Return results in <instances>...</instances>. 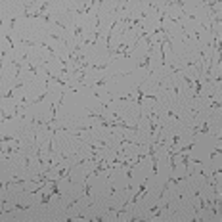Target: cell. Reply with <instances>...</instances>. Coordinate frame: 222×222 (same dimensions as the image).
<instances>
[{"instance_id":"6","label":"cell","mask_w":222,"mask_h":222,"mask_svg":"<svg viewBox=\"0 0 222 222\" xmlns=\"http://www.w3.org/2000/svg\"><path fill=\"white\" fill-rule=\"evenodd\" d=\"M17 140H19V138H15V136H8V134H6V136L2 134V138H0V142H4V144H6V142H17Z\"/></svg>"},{"instance_id":"7","label":"cell","mask_w":222,"mask_h":222,"mask_svg":"<svg viewBox=\"0 0 222 222\" xmlns=\"http://www.w3.org/2000/svg\"><path fill=\"white\" fill-rule=\"evenodd\" d=\"M4 38H6L8 42H10V50H12V52H15V44H14V38H12V35H4Z\"/></svg>"},{"instance_id":"4","label":"cell","mask_w":222,"mask_h":222,"mask_svg":"<svg viewBox=\"0 0 222 222\" xmlns=\"http://www.w3.org/2000/svg\"><path fill=\"white\" fill-rule=\"evenodd\" d=\"M209 132H211V125H209V121L201 123V125H199V134H209Z\"/></svg>"},{"instance_id":"2","label":"cell","mask_w":222,"mask_h":222,"mask_svg":"<svg viewBox=\"0 0 222 222\" xmlns=\"http://www.w3.org/2000/svg\"><path fill=\"white\" fill-rule=\"evenodd\" d=\"M149 65H151V56L147 54L146 58H144V61H140V63L134 67V69H149Z\"/></svg>"},{"instance_id":"10","label":"cell","mask_w":222,"mask_h":222,"mask_svg":"<svg viewBox=\"0 0 222 222\" xmlns=\"http://www.w3.org/2000/svg\"><path fill=\"white\" fill-rule=\"evenodd\" d=\"M90 220H98V222H102V220H104V216H102V214H96L94 218H90Z\"/></svg>"},{"instance_id":"1","label":"cell","mask_w":222,"mask_h":222,"mask_svg":"<svg viewBox=\"0 0 222 222\" xmlns=\"http://www.w3.org/2000/svg\"><path fill=\"white\" fill-rule=\"evenodd\" d=\"M25 71L37 77V75H38V65H37V63H33V61H27V63H25Z\"/></svg>"},{"instance_id":"8","label":"cell","mask_w":222,"mask_h":222,"mask_svg":"<svg viewBox=\"0 0 222 222\" xmlns=\"http://www.w3.org/2000/svg\"><path fill=\"white\" fill-rule=\"evenodd\" d=\"M209 109H211V111H214V109H220V100H216V98H214V100L211 102V107H209Z\"/></svg>"},{"instance_id":"3","label":"cell","mask_w":222,"mask_h":222,"mask_svg":"<svg viewBox=\"0 0 222 222\" xmlns=\"http://www.w3.org/2000/svg\"><path fill=\"white\" fill-rule=\"evenodd\" d=\"M165 111H167V117H170V119H174V121H178V123H182V117H180V115H178V113H176V111H174V109H172V107H169V109H165Z\"/></svg>"},{"instance_id":"5","label":"cell","mask_w":222,"mask_h":222,"mask_svg":"<svg viewBox=\"0 0 222 222\" xmlns=\"http://www.w3.org/2000/svg\"><path fill=\"white\" fill-rule=\"evenodd\" d=\"M180 140H182V138H180V134H174V136L170 138V142H172V146H169L167 149H174V147H176L178 144H180Z\"/></svg>"},{"instance_id":"9","label":"cell","mask_w":222,"mask_h":222,"mask_svg":"<svg viewBox=\"0 0 222 222\" xmlns=\"http://www.w3.org/2000/svg\"><path fill=\"white\" fill-rule=\"evenodd\" d=\"M17 19H19L17 15H15V17H12V19H10V29H12V31L15 29V25H17Z\"/></svg>"}]
</instances>
